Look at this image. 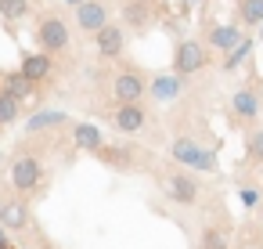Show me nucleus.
<instances>
[{
    "label": "nucleus",
    "instance_id": "nucleus-1",
    "mask_svg": "<svg viewBox=\"0 0 263 249\" xmlns=\"http://www.w3.org/2000/svg\"><path fill=\"white\" fill-rule=\"evenodd\" d=\"M8 181H11V191L15 195H22V199H33L36 195L40 199L47 191V184H51V173H47L44 155H33V152L15 155L11 166H8Z\"/></svg>",
    "mask_w": 263,
    "mask_h": 249
},
{
    "label": "nucleus",
    "instance_id": "nucleus-2",
    "mask_svg": "<svg viewBox=\"0 0 263 249\" xmlns=\"http://www.w3.org/2000/svg\"><path fill=\"white\" fill-rule=\"evenodd\" d=\"M259 109H263V80L249 76L227 101V123L234 130H252L256 119H259Z\"/></svg>",
    "mask_w": 263,
    "mask_h": 249
},
{
    "label": "nucleus",
    "instance_id": "nucleus-3",
    "mask_svg": "<svg viewBox=\"0 0 263 249\" xmlns=\"http://www.w3.org/2000/svg\"><path fill=\"white\" fill-rule=\"evenodd\" d=\"M33 40H36L33 51H40V55H47V58H58V55H65V51L72 47V29H69L65 15L44 11V15H36V22H33Z\"/></svg>",
    "mask_w": 263,
    "mask_h": 249
},
{
    "label": "nucleus",
    "instance_id": "nucleus-4",
    "mask_svg": "<svg viewBox=\"0 0 263 249\" xmlns=\"http://www.w3.org/2000/svg\"><path fill=\"white\" fill-rule=\"evenodd\" d=\"M170 159L184 170H198V173H216V148H205L202 141L195 137H173L170 141Z\"/></svg>",
    "mask_w": 263,
    "mask_h": 249
},
{
    "label": "nucleus",
    "instance_id": "nucleus-5",
    "mask_svg": "<svg viewBox=\"0 0 263 249\" xmlns=\"http://www.w3.org/2000/svg\"><path fill=\"white\" fill-rule=\"evenodd\" d=\"M94 159L98 163H105L108 170H116V173H137V170H144V163H148V152L141 148V145H134V141H119V145H101L98 152H94Z\"/></svg>",
    "mask_w": 263,
    "mask_h": 249
},
{
    "label": "nucleus",
    "instance_id": "nucleus-6",
    "mask_svg": "<svg viewBox=\"0 0 263 249\" xmlns=\"http://www.w3.org/2000/svg\"><path fill=\"white\" fill-rule=\"evenodd\" d=\"M108 91H112V105H137L148 94V76L134 65H123V69L112 73Z\"/></svg>",
    "mask_w": 263,
    "mask_h": 249
},
{
    "label": "nucleus",
    "instance_id": "nucleus-7",
    "mask_svg": "<svg viewBox=\"0 0 263 249\" xmlns=\"http://www.w3.org/2000/svg\"><path fill=\"white\" fill-rule=\"evenodd\" d=\"M159 181H162V191H166L170 202H177V206H198V202H202V184H198L191 173H184L180 166L162 170Z\"/></svg>",
    "mask_w": 263,
    "mask_h": 249
},
{
    "label": "nucleus",
    "instance_id": "nucleus-8",
    "mask_svg": "<svg viewBox=\"0 0 263 249\" xmlns=\"http://www.w3.org/2000/svg\"><path fill=\"white\" fill-rule=\"evenodd\" d=\"M162 19V0H123L119 8V26L134 33H148Z\"/></svg>",
    "mask_w": 263,
    "mask_h": 249
},
{
    "label": "nucleus",
    "instance_id": "nucleus-9",
    "mask_svg": "<svg viewBox=\"0 0 263 249\" xmlns=\"http://www.w3.org/2000/svg\"><path fill=\"white\" fill-rule=\"evenodd\" d=\"M205 65H209V51H205L198 40L184 37V40H177V44H173V76L187 80V76L202 73Z\"/></svg>",
    "mask_w": 263,
    "mask_h": 249
},
{
    "label": "nucleus",
    "instance_id": "nucleus-10",
    "mask_svg": "<svg viewBox=\"0 0 263 249\" xmlns=\"http://www.w3.org/2000/svg\"><path fill=\"white\" fill-rule=\"evenodd\" d=\"M105 119H108L119 134H137V130H144V127L152 123V109H148L144 101H137V105H112V109L105 112Z\"/></svg>",
    "mask_w": 263,
    "mask_h": 249
},
{
    "label": "nucleus",
    "instance_id": "nucleus-11",
    "mask_svg": "<svg viewBox=\"0 0 263 249\" xmlns=\"http://www.w3.org/2000/svg\"><path fill=\"white\" fill-rule=\"evenodd\" d=\"M29 220H33L29 199L15 195V191H11V195H0V227H4L8 235H11V231H26Z\"/></svg>",
    "mask_w": 263,
    "mask_h": 249
},
{
    "label": "nucleus",
    "instance_id": "nucleus-12",
    "mask_svg": "<svg viewBox=\"0 0 263 249\" xmlns=\"http://www.w3.org/2000/svg\"><path fill=\"white\" fill-rule=\"evenodd\" d=\"M94 51H98L101 62H116V58H123V51H126V29H123L119 22L101 26V29L94 33Z\"/></svg>",
    "mask_w": 263,
    "mask_h": 249
},
{
    "label": "nucleus",
    "instance_id": "nucleus-13",
    "mask_svg": "<svg viewBox=\"0 0 263 249\" xmlns=\"http://www.w3.org/2000/svg\"><path fill=\"white\" fill-rule=\"evenodd\" d=\"M241 37H245V33H241L234 22H209V26L202 29V40H198V44H202L205 51L213 47V51H223V55H227L231 47L241 44Z\"/></svg>",
    "mask_w": 263,
    "mask_h": 249
},
{
    "label": "nucleus",
    "instance_id": "nucleus-14",
    "mask_svg": "<svg viewBox=\"0 0 263 249\" xmlns=\"http://www.w3.org/2000/svg\"><path fill=\"white\" fill-rule=\"evenodd\" d=\"M51 69H54V58H47V55H40V51H33V47H22V55H18V76H22L29 87L44 83V80L51 76Z\"/></svg>",
    "mask_w": 263,
    "mask_h": 249
},
{
    "label": "nucleus",
    "instance_id": "nucleus-15",
    "mask_svg": "<svg viewBox=\"0 0 263 249\" xmlns=\"http://www.w3.org/2000/svg\"><path fill=\"white\" fill-rule=\"evenodd\" d=\"M108 4L105 0H83V4L76 8V29H83L87 37H94L101 26H108Z\"/></svg>",
    "mask_w": 263,
    "mask_h": 249
},
{
    "label": "nucleus",
    "instance_id": "nucleus-16",
    "mask_svg": "<svg viewBox=\"0 0 263 249\" xmlns=\"http://www.w3.org/2000/svg\"><path fill=\"white\" fill-rule=\"evenodd\" d=\"M195 249H231V220H227V217H220V220H205L202 231H198Z\"/></svg>",
    "mask_w": 263,
    "mask_h": 249
},
{
    "label": "nucleus",
    "instance_id": "nucleus-17",
    "mask_svg": "<svg viewBox=\"0 0 263 249\" xmlns=\"http://www.w3.org/2000/svg\"><path fill=\"white\" fill-rule=\"evenodd\" d=\"M184 87H187V80H180V76H173V73H155V76H148V94H152L155 101H177V98H184Z\"/></svg>",
    "mask_w": 263,
    "mask_h": 249
},
{
    "label": "nucleus",
    "instance_id": "nucleus-18",
    "mask_svg": "<svg viewBox=\"0 0 263 249\" xmlns=\"http://www.w3.org/2000/svg\"><path fill=\"white\" fill-rule=\"evenodd\" d=\"M69 123H72V116H69L65 109H44V112H36V116L26 119V134H44V130L69 127Z\"/></svg>",
    "mask_w": 263,
    "mask_h": 249
},
{
    "label": "nucleus",
    "instance_id": "nucleus-19",
    "mask_svg": "<svg viewBox=\"0 0 263 249\" xmlns=\"http://www.w3.org/2000/svg\"><path fill=\"white\" fill-rule=\"evenodd\" d=\"M101 145H105V134H101L94 123H72V148H76V152L94 155Z\"/></svg>",
    "mask_w": 263,
    "mask_h": 249
},
{
    "label": "nucleus",
    "instance_id": "nucleus-20",
    "mask_svg": "<svg viewBox=\"0 0 263 249\" xmlns=\"http://www.w3.org/2000/svg\"><path fill=\"white\" fill-rule=\"evenodd\" d=\"M263 26V0H234V26Z\"/></svg>",
    "mask_w": 263,
    "mask_h": 249
},
{
    "label": "nucleus",
    "instance_id": "nucleus-21",
    "mask_svg": "<svg viewBox=\"0 0 263 249\" xmlns=\"http://www.w3.org/2000/svg\"><path fill=\"white\" fill-rule=\"evenodd\" d=\"M0 91H4V94H11L18 105L33 98V87H29V83H26L18 73H0Z\"/></svg>",
    "mask_w": 263,
    "mask_h": 249
},
{
    "label": "nucleus",
    "instance_id": "nucleus-22",
    "mask_svg": "<svg viewBox=\"0 0 263 249\" xmlns=\"http://www.w3.org/2000/svg\"><path fill=\"white\" fill-rule=\"evenodd\" d=\"M245 163L249 166H263V127H252L245 134Z\"/></svg>",
    "mask_w": 263,
    "mask_h": 249
},
{
    "label": "nucleus",
    "instance_id": "nucleus-23",
    "mask_svg": "<svg viewBox=\"0 0 263 249\" xmlns=\"http://www.w3.org/2000/svg\"><path fill=\"white\" fill-rule=\"evenodd\" d=\"M33 15V4L29 0H0V19H4L8 26L11 22H22V19H29Z\"/></svg>",
    "mask_w": 263,
    "mask_h": 249
},
{
    "label": "nucleus",
    "instance_id": "nucleus-24",
    "mask_svg": "<svg viewBox=\"0 0 263 249\" xmlns=\"http://www.w3.org/2000/svg\"><path fill=\"white\" fill-rule=\"evenodd\" d=\"M249 55H252V40H249V37H241V44L227 51V58H223V65H220V69H223V73H234V69L249 58Z\"/></svg>",
    "mask_w": 263,
    "mask_h": 249
},
{
    "label": "nucleus",
    "instance_id": "nucleus-25",
    "mask_svg": "<svg viewBox=\"0 0 263 249\" xmlns=\"http://www.w3.org/2000/svg\"><path fill=\"white\" fill-rule=\"evenodd\" d=\"M18 116H22V105H18L11 94H4V91H0V127H11Z\"/></svg>",
    "mask_w": 263,
    "mask_h": 249
},
{
    "label": "nucleus",
    "instance_id": "nucleus-26",
    "mask_svg": "<svg viewBox=\"0 0 263 249\" xmlns=\"http://www.w3.org/2000/svg\"><path fill=\"white\" fill-rule=\"evenodd\" d=\"M238 202H241L245 209H256V206H259V188H249V184H241V188H238Z\"/></svg>",
    "mask_w": 263,
    "mask_h": 249
},
{
    "label": "nucleus",
    "instance_id": "nucleus-27",
    "mask_svg": "<svg viewBox=\"0 0 263 249\" xmlns=\"http://www.w3.org/2000/svg\"><path fill=\"white\" fill-rule=\"evenodd\" d=\"M65 4H76V8H80V4H83V0H65Z\"/></svg>",
    "mask_w": 263,
    "mask_h": 249
},
{
    "label": "nucleus",
    "instance_id": "nucleus-28",
    "mask_svg": "<svg viewBox=\"0 0 263 249\" xmlns=\"http://www.w3.org/2000/svg\"><path fill=\"white\" fill-rule=\"evenodd\" d=\"M259 249H263V245H259Z\"/></svg>",
    "mask_w": 263,
    "mask_h": 249
}]
</instances>
